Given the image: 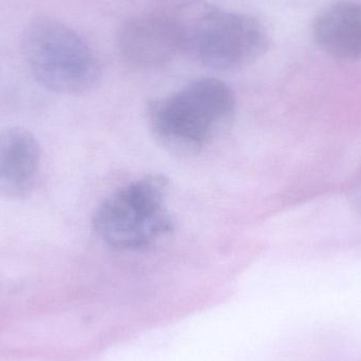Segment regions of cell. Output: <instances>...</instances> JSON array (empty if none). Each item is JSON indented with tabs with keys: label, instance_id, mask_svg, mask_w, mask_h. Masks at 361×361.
Wrapping results in <instances>:
<instances>
[{
	"label": "cell",
	"instance_id": "1",
	"mask_svg": "<svg viewBox=\"0 0 361 361\" xmlns=\"http://www.w3.org/2000/svg\"><path fill=\"white\" fill-rule=\"evenodd\" d=\"M235 114L231 89L218 78L193 80L148 105L150 130L165 149L195 154L228 130Z\"/></svg>",
	"mask_w": 361,
	"mask_h": 361
},
{
	"label": "cell",
	"instance_id": "2",
	"mask_svg": "<svg viewBox=\"0 0 361 361\" xmlns=\"http://www.w3.org/2000/svg\"><path fill=\"white\" fill-rule=\"evenodd\" d=\"M173 19L180 52L209 69L233 71L248 67L269 48V34L258 19L209 2L185 4Z\"/></svg>",
	"mask_w": 361,
	"mask_h": 361
},
{
	"label": "cell",
	"instance_id": "3",
	"mask_svg": "<svg viewBox=\"0 0 361 361\" xmlns=\"http://www.w3.org/2000/svg\"><path fill=\"white\" fill-rule=\"evenodd\" d=\"M169 180L150 175L129 183L102 202L92 225L102 241L120 250H140L173 233L166 207Z\"/></svg>",
	"mask_w": 361,
	"mask_h": 361
},
{
	"label": "cell",
	"instance_id": "4",
	"mask_svg": "<svg viewBox=\"0 0 361 361\" xmlns=\"http://www.w3.org/2000/svg\"><path fill=\"white\" fill-rule=\"evenodd\" d=\"M25 61L38 82L61 94L90 90L99 78L92 49L73 29L52 17L34 18L23 34Z\"/></svg>",
	"mask_w": 361,
	"mask_h": 361
},
{
	"label": "cell",
	"instance_id": "5",
	"mask_svg": "<svg viewBox=\"0 0 361 361\" xmlns=\"http://www.w3.org/2000/svg\"><path fill=\"white\" fill-rule=\"evenodd\" d=\"M118 48L133 67L156 69L169 65L180 52L175 19L149 13L130 17L121 25Z\"/></svg>",
	"mask_w": 361,
	"mask_h": 361
},
{
	"label": "cell",
	"instance_id": "6",
	"mask_svg": "<svg viewBox=\"0 0 361 361\" xmlns=\"http://www.w3.org/2000/svg\"><path fill=\"white\" fill-rule=\"evenodd\" d=\"M40 146L21 127L0 131V197L23 200L31 195L40 164Z\"/></svg>",
	"mask_w": 361,
	"mask_h": 361
},
{
	"label": "cell",
	"instance_id": "7",
	"mask_svg": "<svg viewBox=\"0 0 361 361\" xmlns=\"http://www.w3.org/2000/svg\"><path fill=\"white\" fill-rule=\"evenodd\" d=\"M320 48L341 61L361 59V4L341 1L324 8L314 23Z\"/></svg>",
	"mask_w": 361,
	"mask_h": 361
},
{
	"label": "cell",
	"instance_id": "8",
	"mask_svg": "<svg viewBox=\"0 0 361 361\" xmlns=\"http://www.w3.org/2000/svg\"><path fill=\"white\" fill-rule=\"evenodd\" d=\"M312 361H361V345L330 335H316Z\"/></svg>",
	"mask_w": 361,
	"mask_h": 361
},
{
	"label": "cell",
	"instance_id": "9",
	"mask_svg": "<svg viewBox=\"0 0 361 361\" xmlns=\"http://www.w3.org/2000/svg\"><path fill=\"white\" fill-rule=\"evenodd\" d=\"M348 200L354 212L361 216V171L350 186Z\"/></svg>",
	"mask_w": 361,
	"mask_h": 361
}]
</instances>
